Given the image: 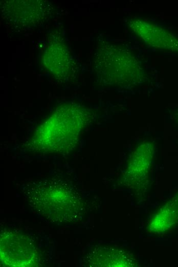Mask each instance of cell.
Returning a JSON list of instances; mask_svg holds the SVG:
<instances>
[{
  "mask_svg": "<svg viewBox=\"0 0 178 267\" xmlns=\"http://www.w3.org/2000/svg\"><path fill=\"white\" fill-rule=\"evenodd\" d=\"M60 189L61 188H56L55 190L51 192L52 194L47 193V195H36L38 196V198L35 197L34 199L31 200L38 201V202H35V204H42L39 208L47 204V205L42 207L43 210L47 208V210L43 214L51 216L52 219L53 216H56L59 217V220L68 221L66 218L68 217L69 220L71 221L70 217L73 218L74 208L73 206L76 201L73 197L72 192L64 191L63 189L60 191Z\"/></svg>",
  "mask_w": 178,
  "mask_h": 267,
  "instance_id": "cell-1",
  "label": "cell"
},
{
  "mask_svg": "<svg viewBox=\"0 0 178 267\" xmlns=\"http://www.w3.org/2000/svg\"><path fill=\"white\" fill-rule=\"evenodd\" d=\"M175 212L171 207H164L158 212L149 223V228L154 233L162 232L169 228L174 223Z\"/></svg>",
  "mask_w": 178,
  "mask_h": 267,
  "instance_id": "cell-2",
  "label": "cell"
}]
</instances>
